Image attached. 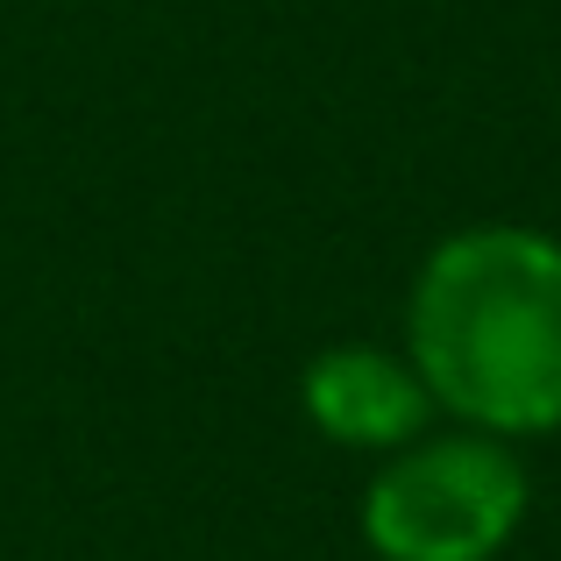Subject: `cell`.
I'll list each match as a JSON object with an SVG mask.
<instances>
[{
  "label": "cell",
  "mask_w": 561,
  "mask_h": 561,
  "mask_svg": "<svg viewBox=\"0 0 561 561\" xmlns=\"http://www.w3.org/2000/svg\"><path fill=\"white\" fill-rule=\"evenodd\" d=\"M412 370L426 398L491 434L561 426V242L534 228H469L412 285Z\"/></svg>",
  "instance_id": "obj_1"
},
{
  "label": "cell",
  "mask_w": 561,
  "mask_h": 561,
  "mask_svg": "<svg viewBox=\"0 0 561 561\" xmlns=\"http://www.w3.org/2000/svg\"><path fill=\"white\" fill-rule=\"evenodd\" d=\"M526 512V477L497 440H434L398 455L363 497L383 561H491Z\"/></svg>",
  "instance_id": "obj_2"
},
{
  "label": "cell",
  "mask_w": 561,
  "mask_h": 561,
  "mask_svg": "<svg viewBox=\"0 0 561 561\" xmlns=\"http://www.w3.org/2000/svg\"><path fill=\"white\" fill-rule=\"evenodd\" d=\"M306 412L348 448H391V440L420 434L426 383L420 370H398L377 348H328L306 363Z\"/></svg>",
  "instance_id": "obj_3"
}]
</instances>
